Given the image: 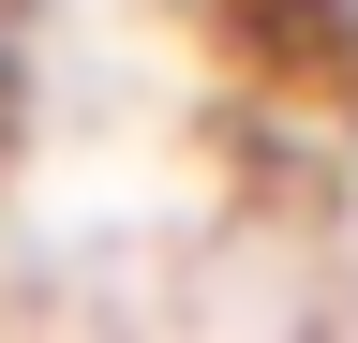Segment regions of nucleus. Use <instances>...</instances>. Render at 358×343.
<instances>
[{"label":"nucleus","instance_id":"nucleus-1","mask_svg":"<svg viewBox=\"0 0 358 343\" xmlns=\"http://www.w3.org/2000/svg\"><path fill=\"white\" fill-rule=\"evenodd\" d=\"M284 15H313V30H358V0H284Z\"/></svg>","mask_w":358,"mask_h":343}]
</instances>
